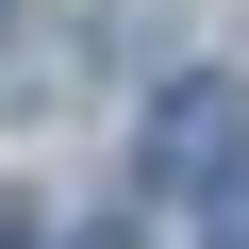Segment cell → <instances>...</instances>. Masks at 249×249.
I'll return each instance as SVG.
<instances>
[{
  "label": "cell",
  "mask_w": 249,
  "mask_h": 249,
  "mask_svg": "<svg viewBox=\"0 0 249 249\" xmlns=\"http://www.w3.org/2000/svg\"><path fill=\"white\" fill-rule=\"evenodd\" d=\"M232 166H249V100H232L216 67H199V83H166V100H150V183H183V199H199V183H232Z\"/></svg>",
  "instance_id": "cell-1"
},
{
  "label": "cell",
  "mask_w": 249,
  "mask_h": 249,
  "mask_svg": "<svg viewBox=\"0 0 249 249\" xmlns=\"http://www.w3.org/2000/svg\"><path fill=\"white\" fill-rule=\"evenodd\" d=\"M199 249H249V166H232V183H199Z\"/></svg>",
  "instance_id": "cell-2"
}]
</instances>
